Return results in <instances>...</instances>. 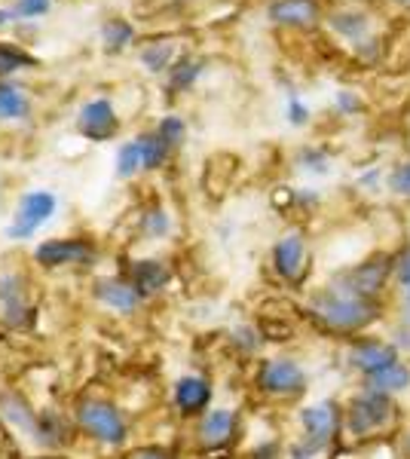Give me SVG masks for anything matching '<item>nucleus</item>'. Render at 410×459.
<instances>
[{
    "label": "nucleus",
    "instance_id": "f257e3e1",
    "mask_svg": "<svg viewBox=\"0 0 410 459\" xmlns=\"http://www.w3.org/2000/svg\"><path fill=\"white\" fill-rule=\"evenodd\" d=\"M301 313L316 334L331 337L334 343H343L349 337L383 328L386 318H389V307L386 303L364 300L355 291L343 288L337 279L327 276L322 285L307 288Z\"/></svg>",
    "mask_w": 410,
    "mask_h": 459
},
{
    "label": "nucleus",
    "instance_id": "f03ea898",
    "mask_svg": "<svg viewBox=\"0 0 410 459\" xmlns=\"http://www.w3.org/2000/svg\"><path fill=\"white\" fill-rule=\"evenodd\" d=\"M407 417V404L355 383L343 395V447L368 450L377 444H392Z\"/></svg>",
    "mask_w": 410,
    "mask_h": 459
},
{
    "label": "nucleus",
    "instance_id": "7ed1b4c3",
    "mask_svg": "<svg viewBox=\"0 0 410 459\" xmlns=\"http://www.w3.org/2000/svg\"><path fill=\"white\" fill-rule=\"evenodd\" d=\"M392 264H395V251L371 248L359 261L340 266V270H331L327 276L337 279L343 288L355 291L364 300L392 307Z\"/></svg>",
    "mask_w": 410,
    "mask_h": 459
},
{
    "label": "nucleus",
    "instance_id": "20e7f679",
    "mask_svg": "<svg viewBox=\"0 0 410 459\" xmlns=\"http://www.w3.org/2000/svg\"><path fill=\"white\" fill-rule=\"evenodd\" d=\"M255 386L275 404H303L310 395V371L297 355H266L255 368Z\"/></svg>",
    "mask_w": 410,
    "mask_h": 459
},
{
    "label": "nucleus",
    "instance_id": "39448f33",
    "mask_svg": "<svg viewBox=\"0 0 410 459\" xmlns=\"http://www.w3.org/2000/svg\"><path fill=\"white\" fill-rule=\"evenodd\" d=\"M337 350H340V368L353 377L355 383L371 380V377L386 371V368L395 365L398 359H405L383 328L343 340V343H337Z\"/></svg>",
    "mask_w": 410,
    "mask_h": 459
},
{
    "label": "nucleus",
    "instance_id": "423d86ee",
    "mask_svg": "<svg viewBox=\"0 0 410 459\" xmlns=\"http://www.w3.org/2000/svg\"><path fill=\"white\" fill-rule=\"evenodd\" d=\"M297 438H303L312 447L337 456L343 450V398H316L303 402L294 413Z\"/></svg>",
    "mask_w": 410,
    "mask_h": 459
},
{
    "label": "nucleus",
    "instance_id": "0eeeda50",
    "mask_svg": "<svg viewBox=\"0 0 410 459\" xmlns=\"http://www.w3.org/2000/svg\"><path fill=\"white\" fill-rule=\"evenodd\" d=\"M270 270L282 285L303 288L312 276V246L303 227H288L270 248Z\"/></svg>",
    "mask_w": 410,
    "mask_h": 459
},
{
    "label": "nucleus",
    "instance_id": "6e6552de",
    "mask_svg": "<svg viewBox=\"0 0 410 459\" xmlns=\"http://www.w3.org/2000/svg\"><path fill=\"white\" fill-rule=\"evenodd\" d=\"M325 31L340 43L343 49L353 53L359 43H364L368 37L379 34L377 25V6H364V4H331L325 16Z\"/></svg>",
    "mask_w": 410,
    "mask_h": 459
},
{
    "label": "nucleus",
    "instance_id": "1a4fd4ad",
    "mask_svg": "<svg viewBox=\"0 0 410 459\" xmlns=\"http://www.w3.org/2000/svg\"><path fill=\"white\" fill-rule=\"evenodd\" d=\"M264 16L273 28L307 34L325 25L327 4L325 0H266Z\"/></svg>",
    "mask_w": 410,
    "mask_h": 459
},
{
    "label": "nucleus",
    "instance_id": "9d476101",
    "mask_svg": "<svg viewBox=\"0 0 410 459\" xmlns=\"http://www.w3.org/2000/svg\"><path fill=\"white\" fill-rule=\"evenodd\" d=\"M77 423L83 426V432L92 435L95 441L110 444V447L123 444L126 435H129L126 417L110 402H104V398H83V402L77 404Z\"/></svg>",
    "mask_w": 410,
    "mask_h": 459
},
{
    "label": "nucleus",
    "instance_id": "9b49d317",
    "mask_svg": "<svg viewBox=\"0 0 410 459\" xmlns=\"http://www.w3.org/2000/svg\"><path fill=\"white\" fill-rule=\"evenodd\" d=\"M56 209H58L56 194H49V190H28V194L19 199L16 212H13V221L6 224V236L16 242L31 239L37 230L49 224Z\"/></svg>",
    "mask_w": 410,
    "mask_h": 459
},
{
    "label": "nucleus",
    "instance_id": "f8f14e48",
    "mask_svg": "<svg viewBox=\"0 0 410 459\" xmlns=\"http://www.w3.org/2000/svg\"><path fill=\"white\" fill-rule=\"evenodd\" d=\"M99 251L83 236H68V239H47L34 248V261L43 270H62V266H89L95 264Z\"/></svg>",
    "mask_w": 410,
    "mask_h": 459
},
{
    "label": "nucleus",
    "instance_id": "ddd939ff",
    "mask_svg": "<svg viewBox=\"0 0 410 459\" xmlns=\"http://www.w3.org/2000/svg\"><path fill=\"white\" fill-rule=\"evenodd\" d=\"M77 129L86 142L101 144L120 132V114H117L114 101L110 99H89L83 108L77 110Z\"/></svg>",
    "mask_w": 410,
    "mask_h": 459
},
{
    "label": "nucleus",
    "instance_id": "4468645a",
    "mask_svg": "<svg viewBox=\"0 0 410 459\" xmlns=\"http://www.w3.org/2000/svg\"><path fill=\"white\" fill-rule=\"evenodd\" d=\"M212 398H214V386L203 374H184L171 386V402H175L181 417L199 420L203 413L212 411Z\"/></svg>",
    "mask_w": 410,
    "mask_h": 459
},
{
    "label": "nucleus",
    "instance_id": "2eb2a0df",
    "mask_svg": "<svg viewBox=\"0 0 410 459\" xmlns=\"http://www.w3.org/2000/svg\"><path fill=\"white\" fill-rule=\"evenodd\" d=\"M196 435L205 450L230 447V444L240 438V413L233 407H212V411L199 417Z\"/></svg>",
    "mask_w": 410,
    "mask_h": 459
},
{
    "label": "nucleus",
    "instance_id": "dca6fc26",
    "mask_svg": "<svg viewBox=\"0 0 410 459\" xmlns=\"http://www.w3.org/2000/svg\"><path fill=\"white\" fill-rule=\"evenodd\" d=\"M0 318L10 328H22L31 322V307H28L19 273H0Z\"/></svg>",
    "mask_w": 410,
    "mask_h": 459
},
{
    "label": "nucleus",
    "instance_id": "f3484780",
    "mask_svg": "<svg viewBox=\"0 0 410 459\" xmlns=\"http://www.w3.org/2000/svg\"><path fill=\"white\" fill-rule=\"evenodd\" d=\"M129 279L132 285H135V291L141 298H153V294H160L162 288L171 282V270L166 261H156V257H144V261H132L129 266Z\"/></svg>",
    "mask_w": 410,
    "mask_h": 459
},
{
    "label": "nucleus",
    "instance_id": "a211bd4d",
    "mask_svg": "<svg viewBox=\"0 0 410 459\" xmlns=\"http://www.w3.org/2000/svg\"><path fill=\"white\" fill-rule=\"evenodd\" d=\"M95 298H99L101 307L114 309V313H135L144 303L129 279H101V282H95Z\"/></svg>",
    "mask_w": 410,
    "mask_h": 459
},
{
    "label": "nucleus",
    "instance_id": "6ab92c4d",
    "mask_svg": "<svg viewBox=\"0 0 410 459\" xmlns=\"http://www.w3.org/2000/svg\"><path fill=\"white\" fill-rule=\"evenodd\" d=\"M362 386L374 389V392H383V395L395 398V402L407 404L410 398V359H398L395 365H389L386 371H379L377 377H371V380H364Z\"/></svg>",
    "mask_w": 410,
    "mask_h": 459
},
{
    "label": "nucleus",
    "instance_id": "aec40b11",
    "mask_svg": "<svg viewBox=\"0 0 410 459\" xmlns=\"http://www.w3.org/2000/svg\"><path fill=\"white\" fill-rule=\"evenodd\" d=\"M203 71H205V62H203V58L184 53V56L178 58V62L169 68V74H166V89H169V95L190 92V89L199 83Z\"/></svg>",
    "mask_w": 410,
    "mask_h": 459
},
{
    "label": "nucleus",
    "instance_id": "412c9836",
    "mask_svg": "<svg viewBox=\"0 0 410 459\" xmlns=\"http://www.w3.org/2000/svg\"><path fill=\"white\" fill-rule=\"evenodd\" d=\"M31 114V99L19 83L0 80V123H19Z\"/></svg>",
    "mask_w": 410,
    "mask_h": 459
},
{
    "label": "nucleus",
    "instance_id": "4be33fe9",
    "mask_svg": "<svg viewBox=\"0 0 410 459\" xmlns=\"http://www.w3.org/2000/svg\"><path fill=\"white\" fill-rule=\"evenodd\" d=\"M184 53L175 47V40L171 37H160V40H151L144 49H141V65H144L151 74H169L171 65L178 62Z\"/></svg>",
    "mask_w": 410,
    "mask_h": 459
},
{
    "label": "nucleus",
    "instance_id": "5701e85b",
    "mask_svg": "<svg viewBox=\"0 0 410 459\" xmlns=\"http://www.w3.org/2000/svg\"><path fill=\"white\" fill-rule=\"evenodd\" d=\"M0 413L6 417V423L16 426L19 432H25L28 438L37 441V417H40V413H34L31 407L22 402L19 395H13V392L0 395Z\"/></svg>",
    "mask_w": 410,
    "mask_h": 459
},
{
    "label": "nucleus",
    "instance_id": "b1692460",
    "mask_svg": "<svg viewBox=\"0 0 410 459\" xmlns=\"http://www.w3.org/2000/svg\"><path fill=\"white\" fill-rule=\"evenodd\" d=\"M101 49L108 56H117V53H123V49H129L132 43H135V25H132L129 19H120V16H114V19H108L101 25Z\"/></svg>",
    "mask_w": 410,
    "mask_h": 459
},
{
    "label": "nucleus",
    "instance_id": "393cba45",
    "mask_svg": "<svg viewBox=\"0 0 410 459\" xmlns=\"http://www.w3.org/2000/svg\"><path fill=\"white\" fill-rule=\"evenodd\" d=\"M294 166L301 175L325 178V175H331V169H334V153L327 151L325 144H303L294 157Z\"/></svg>",
    "mask_w": 410,
    "mask_h": 459
},
{
    "label": "nucleus",
    "instance_id": "a878e982",
    "mask_svg": "<svg viewBox=\"0 0 410 459\" xmlns=\"http://www.w3.org/2000/svg\"><path fill=\"white\" fill-rule=\"evenodd\" d=\"M392 307H410V239L395 248L392 264Z\"/></svg>",
    "mask_w": 410,
    "mask_h": 459
},
{
    "label": "nucleus",
    "instance_id": "bb28decb",
    "mask_svg": "<svg viewBox=\"0 0 410 459\" xmlns=\"http://www.w3.org/2000/svg\"><path fill=\"white\" fill-rule=\"evenodd\" d=\"M386 194L395 203H407L410 205V153H401L398 160H392L386 166Z\"/></svg>",
    "mask_w": 410,
    "mask_h": 459
},
{
    "label": "nucleus",
    "instance_id": "cd10ccee",
    "mask_svg": "<svg viewBox=\"0 0 410 459\" xmlns=\"http://www.w3.org/2000/svg\"><path fill=\"white\" fill-rule=\"evenodd\" d=\"M331 108H334V114L343 117V120H355V117H364L371 110L364 92H362V89H355V86H340L337 92H334Z\"/></svg>",
    "mask_w": 410,
    "mask_h": 459
},
{
    "label": "nucleus",
    "instance_id": "c85d7f7f",
    "mask_svg": "<svg viewBox=\"0 0 410 459\" xmlns=\"http://www.w3.org/2000/svg\"><path fill=\"white\" fill-rule=\"evenodd\" d=\"M383 331L401 350V355L410 359V307H389V318H386Z\"/></svg>",
    "mask_w": 410,
    "mask_h": 459
},
{
    "label": "nucleus",
    "instance_id": "c756f323",
    "mask_svg": "<svg viewBox=\"0 0 410 459\" xmlns=\"http://www.w3.org/2000/svg\"><path fill=\"white\" fill-rule=\"evenodd\" d=\"M141 172H144V151H141V138H132L117 151V178L132 181Z\"/></svg>",
    "mask_w": 410,
    "mask_h": 459
},
{
    "label": "nucleus",
    "instance_id": "7c9ffc66",
    "mask_svg": "<svg viewBox=\"0 0 410 459\" xmlns=\"http://www.w3.org/2000/svg\"><path fill=\"white\" fill-rule=\"evenodd\" d=\"M37 441L47 444V447H62V444L68 441V426H65V420L52 411H40V417H37Z\"/></svg>",
    "mask_w": 410,
    "mask_h": 459
},
{
    "label": "nucleus",
    "instance_id": "2f4dec72",
    "mask_svg": "<svg viewBox=\"0 0 410 459\" xmlns=\"http://www.w3.org/2000/svg\"><path fill=\"white\" fill-rule=\"evenodd\" d=\"M31 65H34L31 53H25L16 43H0V80L16 77L19 71L31 68Z\"/></svg>",
    "mask_w": 410,
    "mask_h": 459
},
{
    "label": "nucleus",
    "instance_id": "473e14b6",
    "mask_svg": "<svg viewBox=\"0 0 410 459\" xmlns=\"http://www.w3.org/2000/svg\"><path fill=\"white\" fill-rule=\"evenodd\" d=\"M138 138H141V151H144V172H156V169L166 166L171 157V147L156 132H144Z\"/></svg>",
    "mask_w": 410,
    "mask_h": 459
},
{
    "label": "nucleus",
    "instance_id": "72a5a7b5",
    "mask_svg": "<svg viewBox=\"0 0 410 459\" xmlns=\"http://www.w3.org/2000/svg\"><path fill=\"white\" fill-rule=\"evenodd\" d=\"M355 194L362 196H379L386 190V166H364L355 172V181H353Z\"/></svg>",
    "mask_w": 410,
    "mask_h": 459
},
{
    "label": "nucleus",
    "instance_id": "f704fd0d",
    "mask_svg": "<svg viewBox=\"0 0 410 459\" xmlns=\"http://www.w3.org/2000/svg\"><path fill=\"white\" fill-rule=\"evenodd\" d=\"M153 132L171 147V151H178V147L188 142V120H184L181 114H166L160 123H156Z\"/></svg>",
    "mask_w": 410,
    "mask_h": 459
},
{
    "label": "nucleus",
    "instance_id": "c9c22d12",
    "mask_svg": "<svg viewBox=\"0 0 410 459\" xmlns=\"http://www.w3.org/2000/svg\"><path fill=\"white\" fill-rule=\"evenodd\" d=\"M171 230V218L166 209H151L141 218V236L144 239H162V236H169Z\"/></svg>",
    "mask_w": 410,
    "mask_h": 459
},
{
    "label": "nucleus",
    "instance_id": "e433bc0d",
    "mask_svg": "<svg viewBox=\"0 0 410 459\" xmlns=\"http://www.w3.org/2000/svg\"><path fill=\"white\" fill-rule=\"evenodd\" d=\"M230 343L240 346L245 355H255L264 346V334H260V328H255V325H240V328L230 331Z\"/></svg>",
    "mask_w": 410,
    "mask_h": 459
},
{
    "label": "nucleus",
    "instance_id": "4c0bfd02",
    "mask_svg": "<svg viewBox=\"0 0 410 459\" xmlns=\"http://www.w3.org/2000/svg\"><path fill=\"white\" fill-rule=\"evenodd\" d=\"M285 120L288 126H294V129H307L312 123V108L297 92H291L285 99Z\"/></svg>",
    "mask_w": 410,
    "mask_h": 459
},
{
    "label": "nucleus",
    "instance_id": "58836bf2",
    "mask_svg": "<svg viewBox=\"0 0 410 459\" xmlns=\"http://www.w3.org/2000/svg\"><path fill=\"white\" fill-rule=\"evenodd\" d=\"M13 10L19 19H43L52 10V0H16Z\"/></svg>",
    "mask_w": 410,
    "mask_h": 459
},
{
    "label": "nucleus",
    "instance_id": "ea45409f",
    "mask_svg": "<svg viewBox=\"0 0 410 459\" xmlns=\"http://www.w3.org/2000/svg\"><path fill=\"white\" fill-rule=\"evenodd\" d=\"M395 454H398V459H410V417H407V423L401 426V432L395 435Z\"/></svg>",
    "mask_w": 410,
    "mask_h": 459
},
{
    "label": "nucleus",
    "instance_id": "a19ab883",
    "mask_svg": "<svg viewBox=\"0 0 410 459\" xmlns=\"http://www.w3.org/2000/svg\"><path fill=\"white\" fill-rule=\"evenodd\" d=\"M129 459H171V454H169V450H162V447H141Z\"/></svg>",
    "mask_w": 410,
    "mask_h": 459
},
{
    "label": "nucleus",
    "instance_id": "79ce46f5",
    "mask_svg": "<svg viewBox=\"0 0 410 459\" xmlns=\"http://www.w3.org/2000/svg\"><path fill=\"white\" fill-rule=\"evenodd\" d=\"M16 19L19 16H16V10H13V6H0V31H6V28H10Z\"/></svg>",
    "mask_w": 410,
    "mask_h": 459
},
{
    "label": "nucleus",
    "instance_id": "37998d69",
    "mask_svg": "<svg viewBox=\"0 0 410 459\" xmlns=\"http://www.w3.org/2000/svg\"><path fill=\"white\" fill-rule=\"evenodd\" d=\"M383 4L395 6V10H410V0H383Z\"/></svg>",
    "mask_w": 410,
    "mask_h": 459
},
{
    "label": "nucleus",
    "instance_id": "c03bdc74",
    "mask_svg": "<svg viewBox=\"0 0 410 459\" xmlns=\"http://www.w3.org/2000/svg\"><path fill=\"white\" fill-rule=\"evenodd\" d=\"M337 4H364V6H377V4H383V0H337Z\"/></svg>",
    "mask_w": 410,
    "mask_h": 459
},
{
    "label": "nucleus",
    "instance_id": "a18cd8bd",
    "mask_svg": "<svg viewBox=\"0 0 410 459\" xmlns=\"http://www.w3.org/2000/svg\"><path fill=\"white\" fill-rule=\"evenodd\" d=\"M401 117H405V126H407V132H410V101L405 105V110H401Z\"/></svg>",
    "mask_w": 410,
    "mask_h": 459
},
{
    "label": "nucleus",
    "instance_id": "49530a36",
    "mask_svg": "<svg viewBox=\"0 0 410 459\" xmlns=\"http://www.w3.org/2000/svg\"><path fill=\"white\" fill-rule=\"evenodd\" d=\"M405 153H410V132L405 135Z\"/></svg>",
    "mask_w": 410,
    "mask_h": 459
}]
</instances>
